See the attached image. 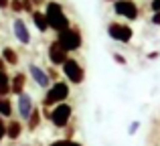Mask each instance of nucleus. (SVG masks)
I'll use <instances>...</instances> for the list:
<instances>
[{
  "instance_id": "obj_1",
  "label": "nucleus",
  "mask_w": 160,
  "mask_h": 146,
  "mask_svg": "<svg viewBox=\"0 0 160 146\" xmlns=\"http://www.w3.org/2000/svg\"><path fill=\"white\" fill-rule=\"evenodd\" d=\"M45 16H47V23L49 27L55 28V31H67L69 28V18L65 16V12H63V6L59 2H49L47 4V12H45Z\"/></svg>"
},
{
  "instance_id": "obj_2",
  "label": "nucleus",
  "mask_w": 160,
  "mask_h": 146,
  "mask_svg": "<svg viewBox=\"0 0 160 146\" xmlns=\"http://www.w3.org/2000/svg\"><path fill=\"white\" fill-rule=\"evenodd\" d=\"M57 43L61 45L63 51H77L81 47V33L77 28H67V31H61L57 37Z\"/></svg>"
},
{
  "instance_id": "obj_3",
  "label": "nucleus",
  "mask_w": 160,
  "mask_h": 146,
  "mask_svg": "<svg viewBox=\"0 0 160 146\" xmlns=\"http://www.w3.org/2000/svg\"><path fill=\"white\" fill-rule=\"evenodd\" d=\"M69 98V85H67L65 81H57L53 83V87L47 91V95H45V106H55V103H63L65 99Z\"/></svg>"
},
{
  "instance_id": "obj_4",
  "label": "nucleus",
  "mask_w": 160,
  "mask_h": 146,
  "mask_svg": "<svg viewBox=\"0 0 160 146\" xmlns=\"http://www.w3.org/2000/svg\"><path fill=\"white\" fill-rule=\"evenodd\" d=\"M108 35L109 39L118 41V43H130L134 37V31L128 27V24H122V23H109L108 24Z\"/></svg>"
},
{
  "instance_id": "obj_5",
  "label": "nucleus",
  "mask_w": 160,
  "mask_h": 146,
  "mask_svg": "<svg viewBox=\"0 0 160 146\" xmlns=\"http://www.w3.org/2000/svg\"><path fill=\"white\" fill-rule=\"evenodd\" d=\"M71 112H73L71 106L63 102V103H59V106L53 108V112L49 114V120H51L57 128H65L67 124H69V120H71Z\"/></svg>"
},
{
  "instance_id": "obj_6",
  "label": "nucleus",
  "mask_w": 160,
  "mask_h": 146,
  "mask_svg": "<svg viewBox=\"0 0 160 146\" xmlns=\"http://www.w3.org/2000/svg\"><path fill=\"white\" fill-rule=\"evenodd\" d=\"M63 73H65V77L69 79L71 83H75V85H79V83L83 81V77H85L83 67L79 65V61H75V59H67L65 63H63Z\"/></svg>"
},
{
  "instance_id": "obj_7",
  "label": "nucleus",
  "mask_w": 160,
  "mask_h": 146,
  "mask_svg": "<svg viewBox=\"0 0 160 146\" xmlns=\"http://www.w3.org/2000/svg\"><path fill=\"white\" fill-rule=\"evenodd\" d=\"M113 10H116L118 16H124V18H128V20L138 18V6H136L134 0H116Z\"/></svg>"
},
{
  "instance_id": "obj_8",
  "label": "nucleus",
  "mask_w": 160,
  "mask_h": 146,
  "mask_svg": "<svg viewBox=\"0 0 160 146\" xmlns=\"http://www.w3.org/2000/svg\"><path fill=\"white\" fill-rule=\"evenodd\" d=\"M12 31H14V37L22 45L31 43V33H28V28H27V24H24L22 18H14V23H12Z\"/></svg>"
},
{
  "instance_id": "obj_9",
  "label": "nucleus",
  "mask_w": 160,
  "mask_h": 146,
  "mask_svg": "<svg viewBox=\"0 0 160 146\" xmlns=\"http://www.w3.org/2000/svg\"><path fill=\"white\" fill-rule=\"evenodd\" d=\"M49 59H51L53 65H63L69 57H67V51H63L61 45L55 41V43H51V47H49Z\"/></svg>"
},
{
  "instance_id": "obj_10",
  "label": "nucleus",
  "mask_w": 160,
  "mask_h": 146,
  "mask_svg": "<svg viewBox=\"0 0 160 146\" xmlns=\"http://www.w3.org/2000/svg\"><path fill=\"white\" fill-rule=\"evenodd\" d=\"M32 110H35V108H32V98L28 93H20L18 95V116L22 120H28V116H31Z\"/></svg>"
},
{
  "instance_id": "obj_11",
  "label": "nucleus",
  "mask_w": 160,
  "mask_h": 146,
  "mask_svg": "<svg viewBox=\"0 0 160 146\" xmlns=\"http://www.w3.org/2000/svg\"><path fill=\"white\" fill-rule=\"evenodd\" d=\"M28 73H31V77L37 81V85H39V87H49V83H51V81H49V75L45 73L39 65L31 63V65H28Z\"/></svg>"
},
{
  "instance_id": "obj_12",
  "label": "nucleus",
  "mask_w": 160,
  "mask_h": 146,
  "mask_svg": "<svg viewBox=\"0 0 160 146\" xmlns=\"http://www.w3.org/2000/svg\"><path fill=\"white\" fill-rule=\"evenodd\" d=\"M24 81H27L24 73H16L14 77L10 79V91H12L14 95H20V93H24Z\"/></svg>"
},
{
  "instance_id": "obj_13",
  "label": "nucleus",
  "mask_w": 160,
  "mask_h": 146,
  "mask_svg": "<svg viewBox=\"0 0 160 146\" xmlns=\"http://www.w3.org/2000/svg\"><path fill=\"white\" fill-rule=\"evenodd\" d=\"M32 23L37 24V28H39L41 33H45L49 28V23H47V16H45V12H32Z\"/></svg>"
},
{
  "instance_id": "obj_14",
  "label": "nucleus",
  "mask_w": 160,
  "mask_h": 146,
  "mask_svg": "<svg viewBox=\"0 0 160 146\" xmlns=\"http://www.w3.org/2000/svg\"><path fill=\"white\" fill-rule=\"evenodd\" d=\"M20 132H22V126H20L16 120H12V122L6 126V136H8L10 140H16V138L20 136Z\"/></svg>"
},
{
  "instance_id": "obj_15",
  "label": "nucleus",
  "mask_w": 160,
  "mask_h": 146,
  "mask_svg": "<svg viewBox=\"0 0 160 146\" xmlns=\"http://www.w3.org/2000/svg\"><path fill=\"white\" fill-rule=\"evenodd\" d=\"M10 93V77L6 71H0V98H6Z\"/></svg>"
},
{
  "instance_id": "obj_16",
  "label": "nucleus",
  "mask_w": 160,
  "mask_h": 146,
  "mask_svg": "<svg viewBox=\"0 0 160 146\" xmlns=\"http://www.w3.org/2000/svg\"><path fill=\"white\" fill-rule=\"evenodd\" d=\"M2 59L6 61L8 65H16V61H18V57H16V53L12 51L10 47H6V49H2Z\"/></svg>"
},
{
  "instance_id": "obj_17",
  "label": "nucleus",
  "mask_w": 160,
  "mask_h": 146,
  "mask_svg": "<svg viewBox=\"0 0 160 146\" xmlns=\"http://www.w3.org/2000/svg\"><path fill=\"white\" fill-rule=\"evenodd\" d=\"M0 116H2V118L12 116V106H10V102H8L6 98H0Z\"/></svg>"
},
{
  "instance_id": "obj_18",
  "label": "nucleus",
  "mask_w": 160,
  "mask_h": 146,
  "mask_svg": "<svg viewBox=\"0 0 160 146\" xmlns=\"http://www.w3.org/2000/svg\"><path fill=\"white\" fill-rule=\"evenodd\" d=\"M39 122H41V116H39V110H32L31 112V116H28V128H31V130H35L37 126H39Z\"/></svg>"
},
{
  "instance_id": "obj_19",
  "label": "nucleus",
  "mask_w": 160,
  "mask_h": 146,
  "mask_svg": "<svg viewBox=\"0 0 160 146\" xmlns=\"http://www.w3.org/2000/svg\"><path fill=\"white\" fill-rule=\"evenodd\" d=\"M49 146H81V144H77V142H73V140H57V142H53V144H49Z\"/></svg>"
},
{
  "instance_id": "obj_20",
  "label": "nucleus",
  "mask_w": 160,
  "mask_h": 146,
  "mask_svg": "<svg viewBox=\"0 0 160 146\" xmlns=\"http://www.w3.org/2000/svg\"><path fill=\"white\" fill-rule=\"evenodd\" d=\"M6 136V124H4L2 116H0V142H2V138Z\"/></svg>"
},
{
  "instance_id": "obj_21",
  "label": "nucleus",
  "mask_w": 160,
  "mask_h": 146,
  "mask_svg": "<svg viewBox=\"0 0 160 146\" xmlns=\"http://www.w3.org/2000/svg\"><path fill=\"white\" fill-rule=\"evenodd\" d=\"M10 6H12V10H16V12H20V10H22V2H20V0H12V2H10Z\"/></svg>"
},
{
  "instance_id": "obj_22",
  "label": "nucleus",
  "mask_w": 160,
  "mask_h": 146,
  "mask_svg": "<svg viewBox=\"0 0 160 146\" xmlns=\"http://www.w3.org/2000/svg\"><path fill=\"white\" fill-rule=\"evenodd\" d=\"M138 128H140V122L136 120V122H132V124H130V128H128V134H136V130H138Z\"/></svg>"
},
{
  "instance_id": "obj_23",
  "label": "nucleus",
  "mask_w": 160,
  "mask_h": 146,
  "mask_svg": "<svg viewBox=\"0 0 160 146\" xmlns=\"http://www.w3.org/2000/svg\"><path fill=\"white\" fill-rule=\"evenodd\" d=\"M150 8H152V12H160V0H152Z\"/></svg>"
},
{
  "instance_id": "obj_24",
  "label": "nucleus",
  "mask_w": 160,
  "mask_h": 146,
  "mask_svg": "<svg viewBox=\"0 0 160 146\" xmlns=\"http://www.w3.org/2000/svg\"><path fill=\"white\" fill-rule=\"evenodd\" d=\"M152 24H160V12H154L152 14Z\"/></svg>"
},
{
  "instance_id": "obj_25",
  "label": "nucleus",
  "mask_w": 160,
  "mask_h": 146,
  "mask_svg": "<svg viewBox=\"0 0 160 146\" xmlns=\"http://www.w3.org/2000/svg\"><path fill=\"white\" fill-rule=\"evenodd\" d=\"M113 59H116L118 63H122V65L126 63V59H124V57H122V55H118V53H116V55H113Z\"/></svg>"
},
{
  "instance_id": "obj_26",
  "label": "nucleus",
  "mask_w": 160,
  "mask_h": 146,
  "mask_svg": "<svg viewBox=\"0 0 160 146\" xmlns=\"http://www.w3.org/2000/svg\"><path fill=\"white\" fill-rule=\"evenodd\" d=\"M6 6H10V2L8 0H0V8H6Z\"/></svg>"
},
{
  "instance_id": "obj_27",
  "label": "nucleus",
  "mask_w": 160,
  "mask_h": 146,
  "mask_svg": "<svg viewBox=\"0 0 160 146\" xmlns=\"http://www.w3.org/2000/svg\"><path fill=\"white\" fill-rule=\"evenodd\" d=\"M0 71H4V59L0 57Z\"/></svg>"
}]
</instances>
